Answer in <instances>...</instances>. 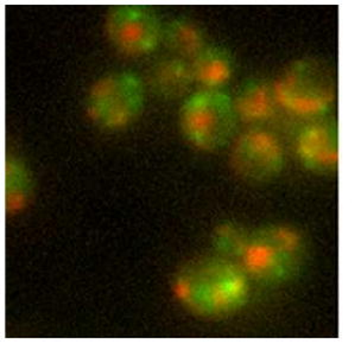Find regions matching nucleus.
Instances as JSON below:
<instances>
[{
  "label": "nucleus",
  "mask_w": 361,
  "mask_h": 344,
  "mask_svg": "<svg viewBox=\"0 0 361 344\" xmlns=\"http://www.w3.org/2000/svg\"><path fill=\"white\" fill-rule=\"evenodd\" d=\"M171 292L192 316L221 319L244 307L250 295V277L235 260L224 255L201 257L178 269Z\"/></svg>",
  "instance_id": "obj_1"
},
{
  "label": "nucleus",
  "mask_w": 361,
  "mask_h": 344,
  "mask_svg": "<svg viewBox=\"0 0 361 344\" xmlns=\"http://www.w3.org/2000/svg\"><path fill=\"white\" fill-rule=\"evenodd\" d=\"M305 242L296 229L288 226H267L245 231L235 262L250 279L276 284L289 281L301 267Z\"/></svg>",
  "instance_id": "obj_2"
},
{
  "label": "nucleus",
  "mask_w": 361,
  "mask_h": 344,
  "mask_svg": "<svg viewBox=\"0 0 361 344\" xmlns=\"http://www.w3.org/2000/svg\"><path fill=\"white\" fill-rule=\"evenodd\" d=\"M272 86L279 107L302 118L324 116L336 97L333 73L326 64L314 59L290 64Z\"/></svg>",
  "instance_id": "obj_3"
},
{
  "label": "nucleus",
  "mask_w": 361,
  "mask_h": 344,
  "mask_svg": "<svg viewBox=\"0 0 361 344\" xmlns=\"http://www.w3.org/2000/svg\"><path fill=\"white\" fill-rule=\"evenodd\" d=\"M233 97L221 90L201 88L185 99L180 111V126L190 145L201 151L225 146L237 124Z\"/></svg>",
  "instance_id": "obj_4"
},
{
  "label": "nucleus",
  "mask_w": 361,
  "mask_h": 344,
  "mask_svg": "<svg viewBox=\"0 0 361 344\" xmlns=\"http://www.w3.org/2000/svg\"><path fill=\"white\" fill-rule=\"evenodd\" d=\"M144 106V87L128 71L102 76L90 86L86 100L88 119L104 130H121L135 121Z\"/></svg>",
  "instance_id": "obj_5"
},
{
  "label": "nucleus",
  "mask_w": 361,
  "mask_h": 344,
  "mask_svg": "<svg viewBox=\"0 0 361 344\" xmlns=\"http://www.w3.org/2000/svg\"><path fill=\"white\" fill-rule=\"evenodd\" d=\"M105 32L113 47L130 56L154 51L162 41L163 25L150 5H112L106 13Z\"/></svg>",
  "instance_id": "obj_6"
},
{
  "label": "nucleus",
  "mask_w": 361,
  "mask_h": 344,
  "mask_svg": "<svg viewBox=\"0 0 361 344\" xmlns=\"http://www.w3.org/2000/svg\"><path fill=\"white\" fill-rule=\"evenodd\" d=\"M230 159L235 175L243 180L267 182L281 173L286 154L275 135L264 130H250L235 139Z\"/></svg>",
  "instance_id": "obj_7"
},
{
  "label": "nucleus",
  "mask_w": 361,
  "mask_h": 344,
  "mask_svg": "<svg viewBox=\"0 0 361 344\" xmlns=\"http://www.w3.org/2000/svg\"><path fill=\"white\" fill-rule=\"evenodd\" d=\"M295 150L305 168L312 171H331L338 168V128L333 123L317 121L302 128Z\"/></svg>",
  "instance_id": "obj_8"
},
{
  "label": "nucleus",
  "mask_w": 361,
  "mask_h": 344,
  "mask_svg": "<svg viewBox=\"0 0 361 344\" xmlns=\"http://www.w3.org/2000/svg\"><path fill=\"white\" fill-rule=\"evenodd\" d=\"M233 105L238 119L248 124L267 121L279 107L272 83L265 81L246 83L233 97Z\"/></svg>",
  "instance_id": "obj_9"
},
{
  "label": "nucleus",
  "mask_w": 361,
  "mask_h": 344,
  "mask_svg": "<svg viewBox=\"0 0 361 344\" xmlns=\"http://www.w3.org/2000/svg\"><path fill=\"white\" fill-rule=\"evenodd\" d=\"M196 83L207 90H220L233 73V62L228 51L219 45H206L192 61Z\"/></svg>",
  "instance_id": "obj_10"
},
{
  "label": "nucleus",
  "mask_w": 361,
  "mask_h": 344,
  "mask_svg": "<svg viewBox=\"0 0 361 344\" xmlns=\"http://www.w3.org/2000/svg\"><path fill=\"white\" fill-rule=\"evenodd\" d=\"M34 192V180L25 163L8 154L4 165V208L6 216L27 209Z\"/></svg>",
  "instance_id": "obj_11"
},
{
  "label": "nucleus",
  "mask_w": 361,
  "mask_h": 344,
  "mask_svg": "<svg viewBox=\"0 0 361 344\" xmlns=\"http://www.w3.org/2000/svg\"><path fill=\"white\" fill-rule=\"evenodd\" d=\"M162 41L175 56L192 61L207 43L203 31L190 19H171L163 27Z\"/></svg>",
  "instance_id": "obj_12"
},
{
  "label": "nucleus",
  "mask_w": 361,
  "mask_h": 344,
  "mask_svg": "<svg viewBox=\"0 0 361 344\" xmlns=\"http://www.w3.org/2000/svg\"><path fill=\"white\" fill-rule=\"evenodd\" d=\"M152 82L156 90L166 97H178L195 82L190 61L182 57H164L152 70Z\"/></svg>",
  "instance_id": "obj_13"
}]
</instances>
